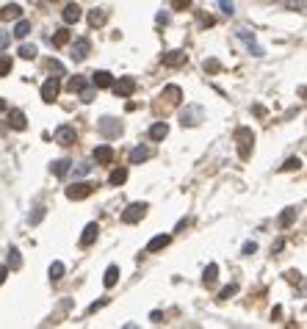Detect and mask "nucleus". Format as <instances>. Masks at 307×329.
<instances>
[{"label": "nucleus", "mask_w": 307, "mask_h": 329, "mask_svg": "<svg viewBox=\"0 0 307 329\" xmlns=\"http://www.w3.org/2000/svg\"><path fill=\"white\" fill-rule=\"evenodd\" d=\"M235 144H238V155H241V161H249L252 147H255V133H252L249 127H238V130H235Z\"/></svg>", "instance_id": "obj_1"}, {"label": "nucleus", "mask_w": 307, "mask_h": 329, "mask_svg": "<svg viewBox=\"0 0 307 329\" xmlns=\"http://www.w3.org/2000/svg\"><path fill=\"white\" fill-rule=\"evenodd\" d=\"M147 210H150V205H147V202H130L125 208V213H122V221H125V224H136V221L144 219Z\"/></svg>", "instance_id": "obj_2"}, {"label": "nucleus", "mask_w": 307, "mask_h": 329, "mask_svg": "<svg viewBox=\"0 0 307 329\" xmlns=\"http://www.w3.org/2000/svg\"><path fill=\"white\" fill-rule=\"evenodd\" d=\"M91 191H94V185H91V183H72L70 188H67V199H72V202H80V199L91 196Z\"/></svg>", "instance_id": "obj_3"}, {"label": "nucleus", "mask_w": 307, "mask_h": 329, "mask_svg": "<svg viewBox=\"0 0 307 329\" xmlns=\"http://www.w3.org/2000/svg\"><path fill=\"white\" fill-rule=\"evenodd\" d=\"M58 94H61V80L58 77H47L42 83V100L44 103H56Z\"/></svg>", "instance_id": "obj_4"}, {"label": "nucleus", "mask_w": 307, "mask_h": 329, "mask_svg": "<svg viewBox=\"0 0 307 329\" xmlns=\"http://www.w3.org/2000/svg\"><path fill=\"white\" fill-rule=\"evenodd\" d=\"M75 139H77V133H75V127L72 125H58L56 127V141L61 144V147H72Z\"/></svg>", "instance_id": "obj_5"}, {"label": "nucleus", "mask_w": 307, "mask_h": 329, "mask_svg": "<svg viewBox=\"0 0 307 329\" xmlns=\"http://www.w3.org/2000/svg\"><path fill=\"white\" fill-rule=\"evenodd\" d=\"M100 133H103L105 139H116V136L122 133V125H119L114 116H103V119H100Z\"/></svg>", "instance_id": "obj_6"}, {"label": "nucleus", "mask_w": 307, "mask_h": 329, "mask_svg": "<svg viewBox=\"0 0 307 329\" xmlns=\"http://www.w3.org/2000/svg\"><path fill=\"white\" fill-rule=\"evenodd\" d=\"M111 86H114L116 97H130L133 91H136V77H119L116 83H111Z\"/></svg>", "instance_id": "obj_7"}, {"label": "nucleus", "mask_w": 307, "mask_h": 329, "mask_svg": "<svg viewBox=\"0 0 307 329\" xmlns=\"http://www.w3.org/2000/svg\"><path fill=\"white\" fill-rule=\"evenodd\" d=\"M89 50H91V42L89 39H75V44H72V50H70V56H72V61H83L86 56H89Z\"/></svg>", "instance_id": "obj_8"}, {"label": "nucleus", "mask_w": 307, "mask_h": 329, "mask_svg": "<svg viewBox=\"0 0 307 329\" xmlns=\"http://www.w3.org/2000/svg\"><path fill=\"white\" fill-rule=\"evenodd\" d=\"M8 127H11V130H25V127H28V116H25V111L11 108V111H8Z\"/></svg>", "instance_id": "obj_9"}, {"label": "nucleus", "mask_w": 307, "mask_h": 329, "mask_svg": "<svg viewBox=\"0 0 307 329\" xmlns=\"http://www.w3.org/2000/svg\"><path fill=\"white\" fill-rule=\"evenodd\" d=\"M61 17H64V22H67V25H75V22L83 17V8L77 6V3H70V6H64Z\"/></svg>", "instance_id": "obj_10"}, {"label": "nucleus", "mask_w": 307, "mask_h": 329, "mask_svg": "<svg viewBox=\"0 0 307 329\" xmlns=\"http://www.w3.org/2000/svg\"><path fill=\"white\" fill-rule=\"evenodd\" d=\"M97 235H100V224H97V221L86 224L83 227V235H80V246H91L94 241H97Z\"/></svg>", "instance_id": "obj_11"}, {"label": "nucleus", "mask_w": 307, "mask_h": 329, "mask_svg": "<svg viewBox=\"0 0 307 329\" xmlns=\"http://www.w3.org/2000/svg\"><path fill=\"white\" fill-rule=\"evenodd\" d=\"M111 83H114V75H111V72L100 70V72H94V75H91V86H94V89H108Z\"/></svg>", "instance_id": "obj_12"}, {"label": "nucleus", "mask_w": 307, "mask_h": 329, "mask_svg": "<svg viewBox=\"0 0 307 329\" xmlns=\"http://www.w3.org/2000/svg\"><path fill=\"white\" fill-rule=\"evenodd\" d=\"M147 136H150L153 141H163L169 136V125H166V122H155V125L147 130Z\"/></svg>", "instance_id": "obj_13"}, {"label": "nucleus", "mask_w": 307, "mask_h": 329, "mask_svg": "<svg viewBox=\"0 0 307 329\" xmlns=\"http://www.w3.org/2000/svg\"><path fill=\"white\" fill-rule=\"evenodd\" d=\"M153 158V149L150 147H133L130 149V163L136 166V163H144V161H150Z\"/></svg>", "instance_id": "obj_14"}, {"label": "nucleus", "mask_w": 307, "mask_h": 329, "mask_svg": "<svg viewBox=\"0 0 307 329\" xmlns=\"http://www.w3.org/2000/svg\"><path fill=\"white\" fill-rule=\"evenodd\" d=\"M91 158H94L97 163H103V166H105V163H111V161H114V147L103 144V147H97V149H94V155H91Z\"/></svg>", "instance_id": "obj_15"}, {"label": "nucleus", "mask_w": 307, "mask_h": 329, "mask_svg": "<svg viewBox=\"0 0 307 329\" xmlns=\"http://www.w3.org/2000/svg\"><path fill=\"white\" fill-rule=\"evenodd\" d=\"M163 64L166 67H183L186 64V53L183 50H169L166 56H163Z\"/></svg>", "instance_id": "obj_16"}, {"label": "nucleus", "mask_w": 307, "mask_h": 329, "mask_svg": "<svg viewBox=\"0 0 307 329\" xmlns=\"http://www.w3.org/2000/svg\"><path fill=\"white\" fill-rule=\"evenodd\" d=\"M169 244H172V235H155V238L147 244V252H161Z\"/></svg>", "instance_id": "obj_17"}, {"label": "nucleus", "mask_w": 307, "mask_h": 329, "mask_svg": "<svg viewBox=\"0 0 307 329\" xmlns=\"http://www.w3.org/2000/svg\"><path fill=\"white\" fill-rule=\"evenodd\" d=\"M70 166H72V161H70V158H58V161H53V163H50V172H53L56 177H64L67 172H70Z\"/></svg>", "instance_id": "obj_18"}, {"label": "nucleus", "mask_w": 307, "mask_h": 329, "mask_svg": "<svg viewBox=\"0 0 307 329\" xmlns=\"http://www.w3.org/2000/svg\"><path fill=\"white\" fill-rule=\"evenodd\" d=\"M6 266H8V271H17V268H22V255H20V249H17V246H11V249H8Z\"/></svg>", "instance_id": "obj_19"}, {"label": "nucleus", "mask_w": 307, "mask_h": 329, "mask_svg": "<svg viewBox=\"0 0 307 329\" xmlns=\"http://www.w3.org/2000/svg\"><path fill=\"white\" fill-rule=\"evenodd\" d=\"M293 221H296V208H285L282 213H279V219H277V224L282 227V230H288Z\"/></svg>", "instance_id": "obj_20"}, {"label": "nucleus", "mask_w": 307, "mask_h": 329, "mask_svg": "<svg viewBox=\"0 0 307 329\" xmlns=\"http://www.w3.org/2000/svg\"><path fill=\"white\" fill-rule=\"evenodd\" d=\"M119 277H122V274H119V266H108V268H105V277H103V285L105 288H114L119 282Z\"/></svg>", "instance_id": "obj_21"}, {"label": "nucleus", "mask_w": 307, "mask_h": 329, "mask_svg": "<svg viewBox=\"0 0 307 329\" xmlns=\"http://www.w3.org/2000/svg\"><path fill=\"white\" fill-rule=\"evenodd\" d=\"M20 17H22V8L17 6V3H8V6L0 11V20H6V22L8 20H20Z\"/></svg>", "instance_id": "obj_22"}, {"label": "nucleus", "mask_w": 307, "mask_h": 329, "mask_svg": "<svg viewBox=\"0 0 307 329\" xmlns=\"http://www.w3.org/2000/svg\"><path fill=\"white\" fill-rule=\"evenodd\" d=\"M105 20H108V14H105L103 8H91V11H89V25H91V28L105 25Z\"/></svg>", "instance_id": "obj_23"}, {"label": "nucleus", "mask_w": 307, "mask_h": 329, "mask_svg": "<svg viewBox=\"0 0 307 329\" xmlns=\"http://www.w3.org/2000/svg\"><path fill=\"white\" fill-rule=\"evenodd\" d=\"M47 277H50V282H58L64 277V263L61 260H56V263H50V268H47Z\"/></svg>", "instance_id": "obj_24"}, {"label": "nucleus", "mask_w": 307, "mask_h": 329, "mask_svg": "<svg viewBox=\"0 0 307 329\" xmlns=\"http://www.w3.org/2000/svg\"><path fill=\"white\" fill-rule=\"evenodd\" d=\"M28 34H31V22L20 17V20H17V25H14V34H11V36H17V39H25Z\"/></svg>", "instance_id": "obj_25"}, {"label": "nucleus", "mask_w": 307, "mask_h": 329, "mask_svg": "<svg viewBox=\"0 0 307 329\" xmlns=\"http://www.w3.org/2000/svg\"><path fill=\"white\" fill-rule=\"evenodd\" d=\"M70 42V31L67 28H58L56 34L50 36V44H56V47H61V44H67Z\"/></svg>", "instance_id": "obj_26"}, {"label": "nucleus", "mask_w": 307, "mask_h": 329, "mask_svg": "<svg viewBox=\"0 0 307 329\" xmlns=\"http://www.w3.org/2000/svg\"><path fill=\"white\" fill-rule=\"evenodd\" d=\"M216 280H219V266H216V263H210V266L205 268V274H202V282H205V285H213Z\"/></svg>", "instance_id": "obj_27"}, {"label": "nucleus", "mask_w": 307, "mask_h": 329, "mask_svg": "<svg viewBox=\"0 0 307 329\" xmlns=\"http://www.w3.org/2000/svg\"><path fill=\"white\" fill-rule=\"evenodd\" d=\"M125 180H127V169H125V166L114 169V172H111V177H108V183H111V185H122Z\"/></svg>", "instance_id": "obj_28"}, {"label": "nucleus", "mask_w": 307, "mask_h": 329, "mask_svg": "<svg viewBox=\"0 0 307 329\" xmlns=\"http://www.w3.org/2000/svg\"><path fill=\"white\" fill-rule=\"evenodd\" d=\"M36 56H39V47H36V44H22L20 47V58H25V61H34Z\"/></svg>", "instance_id": "obj_29"}, {"label": "nucleus", "mask_w": 307, "mask_h": 329, "mask_svg": "<svg viewBox=\"0 0 307 329\" xmlns=\"http://www.w3.org/2000/svg\"><path fill=\"white\" fill-rule=\"evenodd\" d=\"M86 86H89V80H86L83 75H75V77H72V80H70V83H67V89H70L72 94H75V91L86 89Z\"/></svg>", "instance_id": "obj_30"}, {"label": "nucleus", "mask_w": 307, "mask_h": 329, "mask_svg": "<svg viewBox=\"0 0 307 329\" xmlns=\"http://www.w3.org/2000/svg\"><path fill=\"white\" fill-rule=\"evenodd\" d=\"M163 97H169V103H180L183 100L180 86H166V89H163Z\"/></svg>", "instance_id": "obj_31"}, {"label": "nucleus", "mask_w": 307, "mask_h": 329, "mask_svg": "<svg viewBox=\"0 0 307 329\" xmlns=\"http://www.w3.org/2000/svg\"><path fill=\"white\" fill-rule=\"evenodd\" d=\"M235 293H238V285H235V282H230V285H224L222 291H219V301H227L230 296H235Z\"/></svg>", "instance_id": "obj_32"}, {"label": "nucleus", "mask_w": 307, "mask_h": 329, "mask_svg": "<svg viewBox=\"0 0 307 329\" xmlns=\"http://www.w3.org/2000/svg\"><path fill=\"white\" fill-rule=\"evenodd\" d=\"M307 6V0H285V11H296V14H302Z\"/></svg>", "instance_id": "obj_33"}, {"label": "nucleus", "mask_w": 307, "mask_h": 329, "mask_svg": "<svg viewBox=\"0 0 307 329\" xmlns=\"http://www.w3.org/2000/svg\"><path fill=\"white\" fill-rule=\"evenodd\" d=\"M70 169H72V175H75V177H86V175L91 172V163H89V161H83V163H77V166H70Z\"/></svg>", "instance_id": "obj_34"}, {"label": "nucleus", "mask_w": 307, "mask_h": 329, "mask_svg": "<svg viewBox=\"0 0 307 329\" xmlns=\"http://www.w3.org/2000/svg\"><path fill=\"white\" fill-rule=\"evenodd\" d=\"M296 169H302V161L299 158H288V161L279 166V172H296Z\"/></svg>", "instance_id": "obj_35"}, {"label": "nucleus", "mask_w": 307, "mask_h": 329, "mask_svg": "<svg viewBox=\"0 0 307 329\" xmlns=\"http://www.w3.org/2000/svg\"><path fill=\"white\" fill-rule=\"evenodd\" d=\"M11 67H14V61L8 56H0V75H8L11 72Z\"/></svg>", "instance_id": "obj_36"}, {"label": "nucleus", "mask_w": 307, "mask_h": 329, "mask_svg": "<svg viewBox=\"0 0 307 329\" xmlns=\"http://www.w3.org/2000/svg\"><path fill=\"white\" fill-rule=\"evenodd\" d=\"M44 210H47L44 205H39V208L34 210V216H28V221H31V224H39V221H42V219H44Z\"/></svg>", "instance_id": "obj_37"}, {"label": "nucleus", "mask_w": 307, "mask_h": 329, "mask_svg": "<svg viewBox=\"0 0 307 329\" xmlns=\"http://www.w3.org/2000/svg\"><path fill=\"white\" fill-rule=\"evenodd\" d=\"M77 94H80V100H83V103H91V100H94V86H86V89H80Z\"/></svg>", "instance_id": "obj_38"}, {"label": "nucleus", "mask_w": 307, "mask_h": 329, "mask_svg": "<svg viewBox=\"0 0 307 329\" xmlns=\"http://www.w3.org/2000/svg\"><path fill=\"white\" fill-rule=\"evenodd\" d=\"M219 6H222L224 14H232V11H235V3H232V0H219Z\"/></svg>", "instance_id": "obj_39"}, {"label": "nucleus", "mask_w": 307, "mask_h": 329, "mask_svg": "<svg viewBox=\"0 0 307 329\" xmlns=\"http://www.w3.org/2000/svg\"><path fill=\"white\" fill-rule=\"evenodd\" d=\"M189 6H191V0H172V8H175V11H186Z\"/></svg>", "instance_id": "obj_40"}, {"label": "nucleus", "mask_w": 307, "mask_h": 329, "mask_svg": "<svg viewBox=\"0 0 307 329\" xmlns=\"http://www.w3.org/2000/svg\"><path fill=\"white\" fill-rule=\"evenodd\" d=\"M8 42H11V34H0V53L8 50Z\"/></svg>", "instance_id": "obj_41"}, {"label": "nucleus", "mask_w": 307, "mask_h": 329, "mask_svg": "<svg viewBox=\"0 0 307 329\" xmlns=\"http://www.w3.org/2000/svg\"><path fill=\"white\" fill-rule=\"evenodd\" d=\"M258 252V244H255V241H246L244 244V255H255Z\"/></svg>", "instance_id": "obj_42"}, {"label": "nucleus", "mask_w": 307, "mask_h": 329, "mask_svg": "<svg viewBox=\"0 0 307 329\" xmlns=\"http://www.w3.org/2000/svg\"><path fill=\"white\" fill-rule=\"evenodd\" d=\"M161 318H163L161 310H153V313H150V321H153V324H161Z\"/></svg>", "instance_id": "obj_43"}, {"label": "nucleus", "mask_w": 307, "mask_h": 329, "mask_svg": "<svg viewBox=\"0 0 307 329\" xmlns=\"http://www.w3.org/2000/svg\"><path fill=\"white\" fill-rule=\"evenodd\" d=\"M105 304H108V299H103V301H94V304L89 307V313H97V310H100V307H105Z\"/></svg>", "instance_id": "obj_44"}, {"label": "nucleus", "mask_w": 307, "mask_h": 329, "mask_svg": "<svg viewBox=\"0 0 307 329\" xmlns=\"http://www.w3.org/2000/svg\"><path fill=\"white\" fill-rule=\"evenodd\" d=\"M285 277H288V282H299V280H302V274H299V271H288Z\"/></svg>", "instance_id": "obj_45"}, {"label": "nucleus", "mask_w": 307, "mask_h": 329, "mask_svg": "<svg viewBox=\"0 0 307 329\" xmlns=\"http://www.w3.org/2000/svg\"><path fill=\"white\" fill-rule=\"evenodd\" d=\"M205 70H208V72H216L219 70V61H205Z\"/></svg>", "instance_id": "obj_46"}, {"label": "nucleus", "mask_w": 307, "mask_h": 329, "mask_svg": "<svg viewBox=\"0 0 307 329\" xmlns=\"http://www.w3.org/2000/svg\"><path fill=\"white\" fill-rule=\"evenodd\" d=\"M50 70H53V72H64V64L61 61H50Z\"/></svg>", "instance_id": "obj_47"}, {"label": "nucleus", "mask_w": 307, "mask_h": 329, "mask_svg": "<svg viewBox=\"0 0 307 329\" xmlns=\"http://www.w3.org/2000/svg\"><path fill=\"white\" fill-rule=\"evenodd\" d=\"M6 277H8V266H0V285L6 282Z\"/></svg>", "instance_id": "obj_48"}]
</instances>
